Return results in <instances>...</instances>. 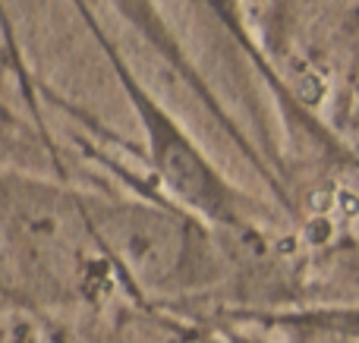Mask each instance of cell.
<instances>
[{"instance_id":"3957f363","label":"cell","mask_w":359,"mask_h":343,"mask_svg":"<svg viewBox=\"0 0 359 343\" xmlns=\"http://www.w3.org/2000/svg\"><path fill=\"white\" fill-rule=\"evenodd\" d=\"M111 4L117 6V10H123L126 19H130V22L136 25L145 38H151V44H155V48L168 57V63H174L180 73L189 76L192 88H202V92H205V85L198 82V73L189 66L186 54L180 50V44L174 41V31L168 29V22L161 19V13L155 10V4H151V0H111ZM205 94H208V92H205ZM208 101H211V94H208Z\"/></svg>"},{"instance_id":"6da1fadb","label":"cell","mask_w":359,"mask_h":343,"mask_svg":"<svg viewBox=\"0 0 359 343\" xmlns=\"http://www.w3.org/2000/svg\"><path fill=\"white\" fill-rule=\"evenodd\" d=\"M88 230L142 287L189 290L208 281V243L180 211L123 202H86Z\"/></svg>"},{"instance_id":"277c9868","label":"cell","mask_w":359,"mask_h":343,"mask_svg":"<svg viewBox=\"0 0 359 343\" xmlns=\"http://www.w3.org/2000/svg\"><path fill=\"white\" fill-rule=\"evenodd\" d=\"M205 4L217 13V19H224V22L230 25V31H236L240 38H246L243 35V25H240V0H205Z\"/></svg>"},{"instance_id":"7a4b0ae2","label":"cell","mask_w":359,"mask_h":343,"mask_svg":"<svg viewBox=\"0 0 359 343\" xmlns=\"http://www.w3.org/2000/svg\"><path fill=\"white\" fill-rule=\"evenodd\" d=\"M92 31L101 38L107 57L114 63L123 92L130 94L136 117L145 130V142H149V161L158 170L161 183L168 186V192H174L183 202L186 211L202 214L205 220L227 230H249L255 220V211H249V199L240 195L215 167L208 164V158L196 148L189 136L177 126V120L145 92V85H139V79L126 69V63L114 54V48L104 41V31L92 22Z\"/></svg>"}]
</instances>
